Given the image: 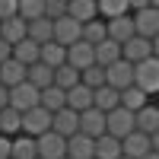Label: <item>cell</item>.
I'll return each mask as SVG.
<instances>
[{
    "instance_id": "6da1fadb",
    "label": "cell",
    "mask_w": 159,
    "mask_h": 159,
    "mask_svg": "<svg viewBox=\"0 0 159 159\" xmlns=\"http://www.w3.org/2000/svg\"><path fill=\"white\" fill-rule=\"evenodd\" d=\"M130 22H134V35L137 38H147V42H156L159 38V7L156 3H150L140 13H130Z\"/></svg>"
},
{
    "instance_id": "7a4b0ae2",
    "label": "cell",
    "mask_w": 159,
    "mask_h": 159,
    "mask_svg": "<svg viewBox=\"0 0 159 159\" xmlns=\"http://www.w3.org/2000/svg\"><path fill=\"white\" fill-rule=\"evenodd\" d=\"M150 57H156V42H147V38H137L134 35L130 42L121 45V61L130 64V67H137V64L150 61Z\"/></svg>"
},
{
    "instance_id": "3957f363",
    "label": "cell",
    "mask_w": 159,
    "mask_h": 159,
    "mask_svg": "<svg viewBox=\"0 0 159 159\" xmlns=\"http://www.w3.org/2000/svg\"><path fill=\"white\" fill-rule=\"evenodd\" d=\"M48 130H51V115L42 108V105H35V108L22 111V134H25V137L38 140L42 134H48Z\"/></svg>"
},
{
    "instance_id": "277c9868",
    "label": "cell",
    "mask_w": 159,
    "mask_h": 159,
    "mask_svg": "<svg viewBox=\"0 0 159 159\" xmlns=\"http://www.w3.org/2000/svg\"><path fill=\"white\" fill-rule=\"evenodd\" d=\"M134 86L140 92H147V96H153V92L159 89V61L150 57V61H143L134 67Z\"/></svg>"
},
{
    "instance_id": "5b68a950",
    "label": "cell",
    "mask_w": 159,
    "mask_h": 159,
    "mask_svg": "<svg viewBox=\"0 0 159 159\" xmlns=\"http://www.w3.org/2000/svg\"><path fill=\"white\" fill-rule=\"evenodd\" d=\"M130 130H134V115L124 111V108H115L105 115V134L115 137V140H124Z\"/></svg>"
},
{
    "instance_id": "8992f818",
    "label": "cell",
    "mask_w": 159,
    "mask_h": 159,
    "mask_svg": "<svg viewBox=\"0 0 159 159\" xmlns=\"http://www.w3.org/2000/svg\"><path fill=\"white\" fill-rule=\"evenodd\" d=\"M64 153H67V140L51 134V130L35 140V156L38 159H64Z\"/></svg>"
},
{
    "instance_id": "52a82bcc",
    "label": "cell",
    "mask_w": 159,
    "mask_h": 159,
    "mask_svg": "<svg viewBox=\"0 0 159 159\" xmlns=\"http://www.w3.org/2000/svg\"><path fill=\"white\" fill-rule=\"evenodd\" d=\"M105 86L115 89V92L134 86V67H130V64H124V61H118V64H111V67H105Z\"/></svg>"
},
{
    "instance_id": "ba28073f",
    "label": "cell",
    "mask_w": 159,
    "mask_h": 159,
    "mask_svg": "<svg viewBox=\"0 0 159 159\" xmlns=\"http://www.w3.org/2000/svg\"><path fill=\"white\" fill-rule=\"evenodd\" d=\"M76 134H83V137H89V140L102 137V134H105V115L96 111V108L76 115Z\"/></svg>"
},
{
    "instance_id": "9c48e42d",
    "label": "cell",
    "mask_w": 159,
    "mask_h": 159,
    "mask_svg": "<svg viewBox=\"0 0 159 159\" xmlns=\"http://www.w3.org/2000/svg\"><path fill=\"white\" fill-rule=\"evenodd\" d=\"M38 105V89H32L29 83H19V86H13L10 89V108L13 111H29V108H35Z\"/></svg>"
},
{
    "instance_id": "30bf717a",
    "label": "cell",
    "mask_w": 159,
    "mask_h": 159,
    "mask_svg": "<svg viewBox=\"0 0 159 159\" xmlns=\"http://www.w3.org/2000/svg\"><path fill=\"white\" fill-rule=\"evenodd\" d=\"M134 130H137V134H143V137L159 134V108H156L153 102L143 105V108L134 115Z\"/></svg>"
},
{
    "instance_id": "8fae6325",
    "label": "cell",
    "mask_w": 159,
    "mask_h": 159,
    "mask_svg": "<svg viewBox=\"0 0 159 159\" xmlns=\"http://www.w3.org/2000/svg\"><path fill=\"white\" fill-rule=\"evenodd\" d=\"M51 42H57V45H64V48L76 45V42H80V22H73L70 16L57 19L54 29H51Z\"/></svg>"
},
{
    "instance_id": "7c38bea8",
    "label": "cell",
    "mask_w": 159,
    "mask_h": 159,
    "mask_svg": "<svg viewBox=\"0 0 159 159\" xmlns=\"http://www.w3.org/2000/svg\"><path fill=\"white\" fill-rule=\"evenodd\" d=\"M105 38L115 45H124L134 38V22H130V16H118V19H108L105 22Z\"/></svg>"
},
{
    "instance_id": "4fadbf2b",
    "label": "cell",
    "mask_w": 159,
    "mask_h": 159,
    "mask_svg": "<svg viewBox=\"0 0 159 159\" xmlns=\"http://www.w3.org/2000/svg\"><path fill=\"white\" fill-rule=\"evenodd\" d=\"M92 64H96V57H92V45L76 42V45L67 48V67H73L76 73H83L86 67H92Z\"/></svg>"
},
{
    "instance_id": "5bb4252c",
    "label": "cell",
    "mask_w": 159,
    "mask_h": 159,
    "mask_svg": "<svg viewBox=\"0 0 159 159\" xmlns=\"http://www.w3.org/2000/svg\"><path fill=\"white\" fill-rule=\"evenodd\" d=\"M64 96H67V108H70L73 115H83V111L92 108V89H86L83 83H76L73 89L64 92Z\"/></svg>"
},
{
    "instance_id": "9a60e30c",
    "label": "cell",
    "mask_w": 159,
    "mask_h": 159,
    "mask_svg": "<svg viewBox=\"0 0 159 159\" xmlns=\"http://www.w3.org/2000/svg\"><path fill=\"white\" fill-rule=\"evenodd\" d=\"M143 105H150V96H147V92H140L137 86H127V89L118 92V108H124V111H130V115H137Z\"/></svg>"
},
{
    "instance_id": "2e32d148",
    "label": "cell",
    "mask_w": 159,
    "mask_h": 159,
    "mask_svg": "<svg viewBox=\"0 0 159 159\" xmlns=\"http://www.w3.org/2000/svg\"><path fill=\"white\" fill-rule=\"evenodd\" d=\"M51 134L70 140V137L76 134V115H73L70 108H61L57 115H51Z\"/></svg>"
},
{
    "instance_id": "e0dca14e",
    "label": "cell",
    "mask_w": 159,
    "mask_h": 159,
    "mask_svg": "<svg viewBox=\"0 0 159 159\" xmlns=\"http://www.w3.org/2000/svg\"><path fill=\"white\" fill-rule=\"evenodd\" d=\"M38 64H45V67L57 70L61 64H67V48H64V45H57V42L42 45V48H38Z\"/></svg>"
},
{
    "instance_id": "ac0fdd59",
    "label": "cell",
    "mask_w": 159,
    "mask_h": 159,
    "mask_svg": "<svg viewBox=\"0 0 159 159\" xmlns=\"http://www.w3.org/2000/svg\"><path fill=\"white\" fill-rule=\"evenodd\" d=\"M92 57H96V67H111V64H118L121 61V45H115V42H99L96 48H92Z\"/></svg>"
},
{
    "instance_id": "d6986e66",
    "label": "cell",
    "mask_w": 159,
    "mask_h": 159,
    "mask_svg": "<svg viewBox=\"0 0 159 159\" xmlns=\"http://www.w3.org/2000/svg\"><path fill=\"white\" fill-rule=\"evenodd\" d=\"M67 16H70L73 22H80V25L99 19V16H96V0H70V3H67Z\"/></svg>"
},
{
    "instance_id": "ffe728a7",
    "label": "cell",
    "mask_w": 159,
    "mask_h": 159,
    "mask_svg": "<svg viewBox=\"0 0 159 159\" xmlns=\"http://www.w3.org/2000/svg\"><path fill=\"white\" fill-rule=\"evenodd\" d=\"M19 83H25V67H22V64H16L13 57L7 64H0V86L10 92L13 86H19Z\"/></svg>"
},
{
    "instance_id": "44dd1931",
    "label": "cell",
    "mask_w": 159,
    "mask_h": 159,
    "mask_svg": "<svg viewBox=\"0 0 159 159\" xmlns=\"http://www.w3.org/2000/svg\"><path fill=\"white\" fill-rule=\"evenodd\" d=\"M118 156H121V140H115L108 134L92 140V159H118Z\"/></svg>"
},
{
    "instance_id": "7402d4cb",
    "label": "cell",
    "mask_w": 159,
    "mask_h": 159,
    "mask_svg": "<svg viewBox=\"0 0 159 159\" xmlns=\"http://www.w3.org/2000/svg\"><path fill=\"white\" fill-rule=\"evenodd\" d=\"M38 105H42L48 115H57L61 108H67V96H64L57 86H48V89L38 92Z\"/></svg>"
},
{
    "instance_id": "603a6c76",
    "label": "cell",
    "mask_w": 159,
    "mask_h": 159,
    "mask_svg": "<svg viewBox=\"0 0 159 159\" xmlns=\"http://www.w3.org/2000/svg\"><path fill=\"white\" fill-rule=\"evenodd\" d=\"M51 80H54V70L45 67V64H32V67H25V83H29L32 89H48L51 86Z\"/></svg>"
},
{
    "instance_id": "cb8c5ba5",
    "label": "cell",
    "mask_w": 159,
    "mask_h": 159,
    "mask_svg": "<svg viewBox=\"0 0 159 159\" xmlns=\"http://www.w3.org/2000/svg\"><path fill=\"white\" fill-rule=\"evenodd\" d=\"M10 57L16 61V64H22V67H32V64H38V45L29 42V38H22L19 45L10 48Z\"/></svg>"
},
{
    "instance_id": "d4e9b609",
    "label": "cell",
    "mask_w": 159,
    "mask_h": 159,
    "mask_svg": "<svg viewBox=\"0 0 159 159\" xmlns=\"http://www.w3.org/2000/svg\"><path fill=\"white\" fill-rule=\"evenodd\" d=\"M0 38L13 48V45H19L22 38H25V22L19 19V16H10V19H3L0 22Z\"/></svg>"
},
{
    "instance_id": "484cf974",
    "label": "cell",
    "mask_w": 159,
    "mask_h": 159,
    "mask_svg": "<svg viewBox=\"0 0 159 159\" xmlns=\"http://www.w3.org/2000/svg\"><path fill=\"white\" fill-rule=\"evenodd\" d=\"M22 134V115L19 111H13L10 108V105H7V108L3 111H0V137H19Z\"/></svg>"
},
{
    "instance_id": "4316f807",
    "label": "cell",
    "mask_w": 159,
    "mask_h": 159,
    "mask_svg": "<svg viewBox=\"0 0 159 159\" xmlns=\"http://www.w3.org/2000/svg\"><path fill=\"white\" fill-rule=\"evenodd\" d=\"M51 29H54V22H48V19L42 16V19H35V22L25 25V38H29V42H35L38 48H42V45L51 42Z\"/></svg>"
},
{
    "instance_id": "83f0119b",
    "label": "cell",
    "mask_w": 159,
    "mask_h": 159,
    "mask_svg": "<svg viewBox=\"0 0 159 159\" xmlns=\"http://www.w3.org/2000/svg\"><path fill=\"white\" fill-rule=\"evenodd\" d=\"M64 159H92V140L83 137V134H73L67 140V153Z\"/></svg>"
},
{
    "instance_id": "f1b7e54d",
    "label": "cell",
    "mask_w": 159,
    "mask_h": 159,
    "mask_svg": "<svg viewBox=\"0 0 159 159\" xmlns=\"http://www.w3.org/2000/svg\"><path fill=\"white\" fill-rule=\"evenodd\" d=\"M16 16L29 25L45 16V0H16Z\"/></svg>"
},
{
    "instance_id": "f546056e",
    "label": "cell",
    "mask_w": 159,
    "mask_h": 159,
    "mask_svg": "<svg viewBox=\"0 0 159 159\" xmlns=\"http://www.w3.org/2000/svg\"><path fill=\"white\" fill-rule=\"evenodd\" d=\"M10 159H38L35 156V140L25 137V134L13 137L10 140Z\"/></svg>"
},
{
    "instance_id": "4dcf8cb0",
    "label": "cell",
    "mask_w": 159,
    "mask_h": 159,
    "mask_svg": "<svg viewBox=\"0 0 159 159\" xmlns=\"http://www.w3.org/2000/svg\"><path fill=\"white\" fill-rule=\"evenodd\" d=\"M96 16H102V22L127 16V0H99L96 3Z\"/></svg>"
},
{
    "instance_id": "1f68e13d",
    "label": "cell",
    "mask_w": 159,
    "mask_h": 159,
    "mask_svg": "<svg viewBox=\"0 0 159 159\" xmlns=\"http://www.w3.org/2000/svg\"><path fill=\"white\" fill-rule=\"evenodd\" d=\"M92 108L102 111V115L115 111V108H118V92H115V89H108V86L96 89V92H92Z\"/></svg>"
},
{
    "instance_id": "d6a6232c",
    "label": "cell",
    "mask_w": 159,
    "mask_h": 159,
    "mask_svg": "<svg viewBox=\"0 0 159 159\" xmlns=\"http://www.w3.org/2000/svg\"><path fill=\"white\" fill-rule=\"evenodd\" d=\"M80 42H86V45H92V48H96L99 42H105V22H102V19H92V22H86V25H80Z\"/></svg>"
},
{
    "instance_id": "836d02e7",
    "label": "cell",
    "mask_w": 159,
    "mask_h": 159,
    "mask_svg": "<svg viewBox=\"0 0 159 159\" xmlns=\"http://www.w3.org/2000/svg\"><path fill=\"white\" fill-rule=\"evenodd\" d=\"M80 83V73L73 70V67H67V64H61V67L54 70V80H51V86H57L61 92H67V89H73Z\"/></svg>"
},
{
    "instance_id": "e575fe53",
    "label": "cell",
    "mask_w": 159,
    "mask_h": 159,
    "mask_svg": "<svg viewBox=\"0 0 159 159\" xmlns=\"http://www.w3.org/2000/svg\"><path fill=\"white\" fill-rule=\"evenodd\" d=\"M80 83H83L86 89H92V92H96V89H102V86H105V70L92 64V67H86L83 73H80Z\"/></svg>"
},
{
    "instance_id": "d590c367",
    "label": "cell",
    "mask_w": 159,
    "mask_h": 159,
    "mask_svg": "<svg viewBox=\"0 0 159 159\" xmlns=\"http://www.w3.org/2000/svg\"><path fill=\"white\" fill-rule=\"evenodd\" d=\"M67 16V3L64 0H45V19L48 22H57Z\"/></svg>"
},
{
    "instance_id": "8d00e7d4",
    "label": "cell",
    "mask_w": 159,
    "mask_h": 159,
    "mask_svg": "<svg viewBox=\"0 0 159 159\" xmlns=\"http://www.w3.org/2000/svg\"><path fill=\"white\" fill-rule=\"evenodd\" d=\"M16 16V0H0V22Z\"/></svg>"
},
{
    "instance_id": "74e56055",
    "label": "cell",
    "mask_w": 159,
    "mask_h": 159,
    "mask_svg": "<svg viewBox=\"0 0 159 159\" xmlns=\"http://www.w3.org/2000/svg\"><path fill=\"white\" fill-rule=\"evenodd\" d=\"M0 159H10V137H0Z\"/></svg>"
},
{
    "instance_id": "f35d334b",
    "label": "cell",
    "mask_w": 159,
    "mask_h": 159,
    "mask_svg": "<svg viewBox=\"0 0 159 159\" xmlns=\"http://www.w3.org/2000/svg\"><path fill=\"white\" fill-rule=\"evenodd\" d=\"M7 61H10V45L0 38V64H7Z\"/></svg>"
},
{
    "instance_id": "ab89813d",
    "label": "cell",
    "mask_w": 159,
    "mask_h": 159,
    "mask_svg": "<svg viewBox=\"0 0 159 159\" xmlns=\"http://www.w3.org/2000/svg\"><path fill=\"white\" fill-rule=\"evenodd\" d=\"M7 105H10V92H7L3 86H0V111H3V108H7Z\"/></svg>"
},
{
    "instance_id": "60d3db41",
    "label": "cell",
    "mask_w": 159,
    "mask_h": 159,
    "mask_svg": "<svg viewBox=\"0 0 159 159\" xmlns=\"http://www.w3.org/2000/svg\"><path fill=\"white\" fill-rule=\"evenodd\" d=\"M140 159H159V153H147V156H140Z\"/></svg>"
},
{
    "instance_id": "b9f144b4",
    "label": "cell",
    "mask_w": 159,
    "mask_h": 159,
    "mask_svg": "<svg viewBox=\"0 0 159 159\" xmlns=\"http://www.w3.org/2000/svg\"><path fill=\"white\" fill-rule=\"evenodd\" d=\"M118 159H124V156H118Z\"/></svg>"
}]
</instances>
